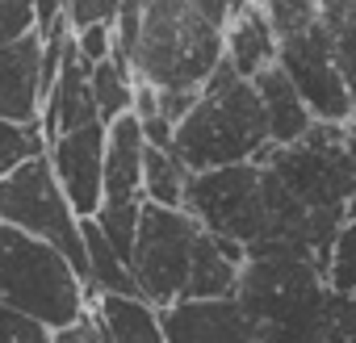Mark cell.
I'll return each mask as SVG.
<instances>
[{
	"mask_svg": "<svg viewBox=\"0 0 356 343\" xmlns=\"http://www.w3.org/2000/svg\"><path fill=\"white\" fill-rule=\"evenodd\" d=\"M88 84H92V105H97L101 126H109V122H118L134 109V88L138 84H134V76L122 59L109 55L105 63L88 67Z\"/></svg>",
	"mask_w": 356,
	"mask_h": 343,
	"instance_id": "cell-21",
	"label": "cell"
},
{
	"mask_svg": "<svg viewBox=\"0 0 356 343\" xmlns=\"http://www.w3.org/2000/svg\"><path fill=\"white\" fill-rule=\"evenodd\" d=\"M243 260L248 256L239 247H231L222 239H210L202 231L197 251H193V268H189V285H185V301H227V297H235Z\"/></svg>",
	"mask_w": 356,
	"mask_h": 343,
	"instance_id": "cell-16",
	"label": "cell"
},
{
	"mask_svg": "<svg viewBox=\"0 0 356 343\" xmlns=\"http://www.w3.org/2000/svg\"><path fill=\"white\" fill-rule=\"evenodd\" d=\"M42 117V42L38 34L0 47V122L38 126Z\"/></svg>",
	"mask_w": 356,
	"mask_h": 343,
	"instance_id": "cell-13",
	"label": "cell"
},
{
	"mask_svg": "<svg viewBox=\"0 0 356 343\" xmlns=\"http://www.w3.org/2000/svg\"><path fill=\"white\" fill-rule=\"evenodd\" d=\"M42 138H59V134H72V130H84V126H101L97 117V105H92V84H88V63L76 55V38H67L63 47V59H59V72H55V84L42 101Z\"/></svg>",
	"mask_w": 356,
	"mask_h": 343,
	"instance_id": "cell-12",
	"label": "cell"
},
{
	"mask_svg": "<svg viewBox=\"0 0 356 343\" xmlns=\"http://www.w3.org/2000/svg\"><path fill=\"white\" fill-rule=\"evenodd\" d=\"M0 226H9L17 235H30L38 243H51L84 281V239H80V218L72 214L51 159L38 155L22 163L13 176L0 181Z\"/></svg>",
	"mask_w": 356,
	"mask_h": 343,
	"instance_id": "cell-8",
	"label": "cell"
},
{
	"mask_svg": "<svg viewBox=\"0 0 356 343\" xmlns=\"http://www.w3.org/2000/svg\"><path fill=\"white\" fill-rule=\"evenodd\" d=\"M143 130L134 113L105 126V172H101V210L143 206Z\"/></svg>",
	"mask_w": 356,
	"mask_h": 343,
	"instance_id": "cell-14",
	"label": "cell"
},
{
	"mask_svg": "<svg viewBox=\"0 0 356 343\" xmlns=\"http://www.w3.org/2000/svg\"><path fill=\"white\" fill-rule=\"evenodd\" d=\"M0 310L55 335L88 314V289L51 243L0 226Z\"/></svg>",
	"mask_w": 356,
	"mask_h": 343,
	"instance_id": "cell-4",
	"label": "cell"
},
{
	"mask_svg": "<svg viewBox=\"0 0 356 343\" xmlns=\"http://www.w3.org/2000/svg\"><path fill=\"white\" fill-rule=\"evenodd\" d=\"M323 285L331 297H356V201L348 206V218L339 222L327 264H323Z\"/></svg>",
	"mask_w": 356,
	"mask_h": 343,
	"instance_id": "cell-22",
	"label": "cell"
},
{
	"mask_svg": "<svg viewBox=\"0 0 356 343\" xmlns=\"http://www.w3.org/2000/svg\"><path fill=\"white\" fill-rule=\"evenodd\" d=\"M72 38H76V55L88 67H97V63H105L113 55V26H92V30H80Z\"/></svg>",
	"mask_w": 356,
	"mask_h": 343,
	"instance_id": "cell-27",
	"label": "cell"
},
{
	"mask_svg": "<svg viewBox=\"0 0 356 343\" xmlns=\"http://www.w3.org/2000/svg\"><path fill=\"white\" fill-rule=\"evenodd\" d=\"M88 310L105 343H168L163 314L143 297H92Z\"/></svg>",
	"mask_w": 356,
	"mask_h": 343,
	"instance_id": "cell-17",
	"label": "cell"
},
{
	"mask_svg": "<svg viewBox=\"0 0 356 343\" xmlns=\"http://www.w3.org/2000/svg\"><path fill=\"white\" fill-rule=\"evenodd\" d=\"M47 155V138L42 126H13V122H0V181L13 176V172L30 159Z\"/></svg>",
	"mask_w": 356,
	"mask_h": 343,
	"instance_id": "cell-23",
	"label": "cell"
},
{
	"mask_svg": "<svg viewBox=\"0 0 356 343\" xmlns=\"http://www.w3.org/2000/svg\"><path fill=\"white\" fill-rule=\"evenodd\" d=\"M256 92H260V105H264V126H268V147H293L298 138H306L310 134V126H314V117L306 113V105H302V97L293 92V84L277 72V67H268V72H260L256 80Z\"/></svg>",
	"mask_w": 356,
	"mask_h": 343,
	"instance_id": "cell-18",
	"label": "cell"
},
{
	"mask_svg": "<svg viewBox=\"0 0 356 343\" xmlns=\"http://www.w3.org/2000/svg\"><path fill=\"white\" fill-rule=\"evenodd\" d=\"M264 151H268V126L260 92L252 80H239L222 63L202 88L197 105L185 113V122L172 130V155L193 176H202V172L260 163Z\"/></svg>",
	"mask_w": 356,
	"mask_h": 343,
	"instance_id": "cell-2",
	"label": "cell"
},
{
	"mask_svg": "<svg viewBox=\"0 0 356 343\" xmlns=\"http://www.w3.org/2000/svg\"><path fill=\"white\" fill-rule=\"evenodd\" d=\"M34 34V5L30 0H0V47H13Z\"/></svg>",
	"mask_w": 356,
	"mask_h": 343,
	"instance_id": "cell-26",
	"label": "cell"
},
{
	"mask_svg": "<svg viewBox=\"0 0 356 343\" xmlns=\"http://www.w3.org/2000/svg\"><path fill=\"white\" fill-rule=\"evenodd\" d=\"M260 167H268L281 189L310 214L348 218V206L356 201V126L314 122L293 147H268Z\"/></svg>",
	"mask_w": 356,
	"mask_h": 343,
	"instance_id": "cell-6",
	"label": "cell"
},
{
	"mask_svg": "<svg viewBox=\"0 0 356 343\" xmlns=\"http://www.w3.org/2000/svg\"><path fill=\"white\" fill-rule=\"evenodd\" d=\"M185 214L210 235L243 256L264 247L268 239V206H264V167L260 163H239L222 172H202L189 181L185 193Z\"/></svg>",
	"mask_w": 356,
	"mask_h": 343,
	"instance_id": "cell-7",
	"label": "cell"
},
{
	"mask_svg": "<svg viewBox=\"0 0 356 343\" xmlns=\"http://www.w3.org/2000/svg\"><path fill=\"white\" fill-rule=\"evenodd\" d=\"M138 9V42L130 51L134 84L151 92H202L222 67V34L231 5L222 0H151Z\"/></svg>",
	"mask_w": 356,
	"mask_h": 343,
	"instance_id": "cell-1",
	"label": "cell"
},
{
	"mask_svg": "<svg viewBox=\"0 0 356 343\" xmlns=\"http://www.w3.org/2000/svg\"><path fill=\"white\" fill-rule=\"evenodd\" d=\"M314 343H356V297H331Z\"/></svg>",
	"mask_w": 356,
	"mask_h": 343,
	"instance_id": "cell-24",
	"label": "cell"
},
{
	"mask_svg": "<svg viewBox=\"0 0 356 343\" xmlns=\"http://www.w3.org/2000/svg\"><path fill=\"white\" fill-rule=\"evenodd\" d=\"M197 239H202V226L185 210H159L143 201L134 251H130V276L147 306L172 310L176 301H185Z\"/></svg>",
	"mask_w": 356,
	"mask_h": 343,
	"instance_id": "cell-9",
	"label": "cell"
},
{
	"mask_svg": "<svg viewBox=\"0 0 356 343\" xmlns=\"http://www.w3.org/2000/svg\"><path fill=\"white\" fill-rule=\"evenodd\" d=\"M264 17L277 38V72L293 84L306 113L318 126H352L356 113L331 59L327 34L318 26V5L314 0H273L264 5Z\"/></svg>",
	"mask_w": 356,
	"mask_h": 343,
	"instance_id": "cell-5",
	"label": "cell"
},
{
	"mask_svg": "<svg viewBox=\"0 0 356 343\" xmlns=\"http://www.w3.org/2000/svg\"><path fill=\"white\" fill-rule=\"evenodd\" d=\"M51 343H105L101 339V326H97V318H92V310L84 314V318H76L72 326H63V331H55V339Z\"/></svg>",
	"mask_w": 356,
	"mask_h": 343,
	"instance_id": "cell-29",
	"label": "cell"
},
{
	"mask_svg": "<svg viewBox=\"0 0 356 343\" xmlns=\"http://www.w3.org/2000/svg\"><path fill=\"white\" fill-rule=\"evenodd\" d=\"M235 306L281 343H314L331 293L314 260L289 251H248L235 285Z\"/></svg>",
	"mask_w": 356,
	"mask_h": 343,
	"instance_id": "cell-3",
	"label": "cell"
},
{
	"mask_svg": "<svg viewBox=\"0 0 356 343\" xmlns=\"http://www.w3.org/2000/svg\"><path fill=\"white\" fill-rule=\"evenodd\" d=\"M55 335L22 314H9V310H0V343H51Z\"/></svg>",
	"mask_w": 356,
	"mask_h": 343,
	"instance_id": "cell-28",
	"label": "cell"
},
{
	"mask_svg": "<svg viewBox=\"0 0 356 343\" xmlns=\"http://www.w3.org/2000/svg\"><path fill=\"white\" fill-rule=\"evenodd\" d=\"M318 26L327 34L331 59L339 67V80L356 113V0H327V5H318Z\"/></svg>",
	"mask_w": 356,
	"mask_h": 343,
	"instance_id": "cell-19",
	"label": "cell"
},
{
	"mask_svg": "<svg viewBox=\"0 0 356 343\" xmlns=\"http://www.w3.org/2000/svg\"><path fill=\"white\" fill-rule=\"evenodd\" d=\"M63 17H67V30L72 34L92 30V26H113L118 0H72V5H63Z\"/></svg>",
	"mask_w": 356,
	"mask_h": 343,
	"instance_id": "cell-25",
	"label": "cell"
},
{
	"mask_svg": "<svg viewBox=\"0 0 356 343\" xmlns=\"http://www.w3.org/2000/svg\"><path fill=\"white\" fill-rule=\"evenodd\" d=\"M193 172L176 159L172 151H143V201L159 206V210H185V193H189Z\"/></svg>",
	"mask_w": 356,
	"mask_h": 343,
	"instance_id": "cell-20",
	"label": "cell"
},
{
	"mask_svg": "<svg viewBox=\"0 0 356 343\" xmlns=\"http://www.w3.org/2000/svg\"><path fill=\"white\" fill-rule=\"evenodd\" d=\"M163 314L168 343H281L256 318H248L235 297L227 301H181Z\"/></svg>",
	"mask_w": 356,
	"mask_h": 343,
	"instance_id": "cell-11",
	"label": "cell"
},
{
	"mask_svg": "<svg viewBox=\"0 0 356 343\" xmlns=\"http://www.w3.org/2000/svg\"><path fill=\"white\" fill-rule=\"evenodd\" d=\"M222 63L239 80H256L260 72L277 67V38L264 17V5H231L222 34Z\"/></svg>",
	"mask_w": 356,
	"mask_h": 343,
	"instance_id": "cell-15",
	"label": "cell"
},
{
	"mask_svg": "<svg viewBox=\"0 0 356 343\" xmlns=\"http://www.w3.org/2000/svg\"><path fill=\"white\" fill-rule=\"evenodd\" d=\"M51 172L72 206V214L84 222L101 210V172H105V126H84L72 134H59L47 142Z\"/></svg>",
	"mask_w": 356,
	"mask_h": 343,
	"instance_id": "cell-10",
	"label": "cell"
}]
</instances>
